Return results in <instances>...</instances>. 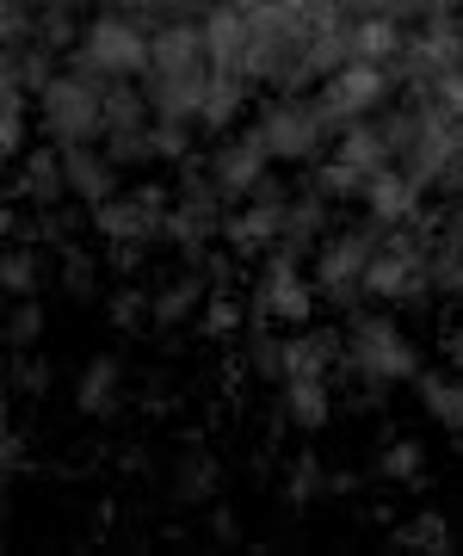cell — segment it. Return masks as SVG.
<instances>
[{
    "instance_id": "1f68e13d",
    "label": "cell",
    "mask_w": 463,
    "mask_h": 556,
    "mask_svg": "<svg viewBox=\"0 0 463 556\" xmlns=\"http://www.w3.org/2000/svg\"><path fill=\"white\" fill-rule=\"evenodd\" d=\"M142 316H155V298L137 291V285H124L118 298H112V321H118V328H137Z\"/></svg>"
},
{
    "instance_id": "e0dca14e",
    "label": "cell",
    "mask_w": 463,
    "mask_h": 556,
    "mask_svg": "<svg viewBox=\"0 0 463 556\" xmlns=\"http://www.w3.org/2000/svg\"><path fill=\"white\" fill-rule=\"evenodd\" d=\"M334 161H346L352 174L371 179V174H383V167H396V142H389V130H383V124L359 118V124H346V130H340Z\"/></svg>"
},
{
    "instance_id": "d6a6232c",
    "label": "cell",
    "mask_w": 463,
    "mask_h": 556,
    "mask_svg": "<svg viewBox=\"0 0 463 556\" xmlns=\"http://www.w3.org/2000/svg\"><path fill=\"white\" fill-rule=\"evenodd\" d=\"M56 254H62V285H68V291H93V260H87L75 241H62Z\"/></svg>"
},
{
    "instance_id": "7402d4cb",
    "label": "cell",
    "mask_w": 463,
    "mask_h": 556,
    "mask_svg": "<svg viewBox=\"0 0 463 556\" xmlns=\"http://www.w3.org/2000/svg\"><path fill=\"white\" fill-rule=\"evenodd\" d=\"M402 43H408V31L396 25V13H364L359 31H352V56H364V62H396V56H402Z\"/></svg>"
},
{
    "instance_id": "5bb4252c",
    "label": "cell",
    "mask_w": 463,
    "mask_h": 556,
    "mask_svg": "<svg viewBox=\"0 0 463 556\" xmlns=\"http://www.w3.org/2000/svg\"><path fill=\"white\" fill-rule=\"evenodd\" d=\"M364 211L383 223V229H396V223H414L421 217V186L408 179V167H383V174L364 179Z\"/></svg>"
},
{
    "instance_id": "f35d334b",
    "label": "cell",
    "mask_w": 463,
    "mask_h": 556,
    "mask_svg": "<svg viewBox=\"0 0 463 556\" xmlns=\"http://www.w3.org/2000/svg\"><path fill=\"white\" fill-rule=\"evenodd\" d=\"M20 464H25V439L13 433V439H7V470H20Z\"/></svg>"
},
{
    "instance_id": "f546056e",
    "label": "cell",
    "mask_w": 463,
    "mask_h": 556,
    "mask_svg": "<svg viewBox=\"0 0 463 556\" xmlns=\"http://www.w3.org/2000/svg\"><path fill=\"white\" fill-rule=\"evenodd\" d=\"M38 334H43V303L38 298H20V309L7 316V346H13V353H25Z\"/></svg>"
},
{
    "instance_id": "ac0fdd59",
    "label": "cell",
    "mask_w": 463,
    "mask_h": 556,
    "mask_svg": "<svg viewBox=\"0 0 463 556\" xmlns=\"http://www.w3.org/2000/svg\"><path fill=\"white\" fill-rule=\"evenodd\" d=\"M20 199H38V211H56L68 192V167H62V142L56 149H25V174H20Z\"/></svg>"
},
{
    "instance_id": "52a82bcc",
    "label": "cell",
    "mask_w": 463,
    "mask_h": 556,
    "mask_svg": "<svg viewBox=\"0 0 463 556\" xmlns=\"http://www.w3.org/2000/svg\"><path fill=\"white\" fill-rule=\"evenodd\" d=\"M383 100H389V62H364V56L340 62V68L322 80V93H316V105H322V118L334 124V130L371 118Z\"/></svg>"
},
{
    "instance_id": "836d02e7",
    "label": "cell",
    "mask_w": 463,
    "mask_h": 556,
    "mask_svg": "<svg viewBox=\"0 0 463 556\" xmlns=\"http://www.w3.org/2000/svg\"><path fill=\"white\" fill-rule=\"evenodd\" d=\"M13 390H25V396H43L50 390V365L43 358H13Z\"/></svg>"
},
{
    "instance_id": "d6986e66",
    "label": "cell",
    "mask_w": 463,
    "mask_h": 556,
    "mask_svg": "<svg viewBox=\"0 0 463 556\" xmlns=\"http://www.w3.org/2000/svg\"><path fill=\"white\" fill-rule=\"evenodd\" d=\"M279 415L291 427H303V433H322L327 420H334V390H327V378H284Z\"/></svg>"
},
{
    "instance_id": "9a60e30c",
    "label": "cell",
    "mask_w": 463,
    "mask_h": 556,
    "mask_svg": "<svg viewBox=\"0 0 463 556\" xmlns=\"http://www.w3.org/2000/svg\"><path fill=\"white\" fill-rule=\"evenodd\" d=\"M284 204H291V199H279L272 186H260L242 217H229V241H235L242 254H260V248L272 254V248H279V236H284Z\"/></svg>"
},
{
    "instance_id": "3957f363",
    "label": "cell",
    "mask_w": 463,
    "mask_h": 556,
    "mask_svg": "<svg viewBox=\"0 0 463 556\" xmlns=\"http://www.w3.org/2000/svg\"><path fill=\"white\" fill-rule=\"evenodd\" d=\"M149 56H155V38L137 20H124V13H100L81 31V43H75V68H87V75H100V80L149 75Z\"/></svg>"
},
{
    "instance_id": "44dd1931",
    "label": "cell",
    "mask_w": 463,
    "mask_h": 556,
    "mask_svg": "<svg viewBox=\"0 0 463 556\" xmlns=\"http://www.w3.org/2000/svg\"><path fill=\"white\" fill-rule=\"evenodd\" d=\"M421 408L433 415V427H445V433L463 439V378L458 371H433V378H421Z\"/></svg>"
},
{
    "instance_id": "603a6c76",
    "label": "cell",
    "mask_w": 463,
    "mask_h": 556,
    "mask_svg": "<svg viewBox=\"0 0 463 556\" xmlns=\"http://www.w3.org/2000/svg\"><path fill=\"white\" fill-rule=\"evenodd\" d=\"M118 358H93L87 365V378H81V408L87 415H112L118 408Z\"/></svg>"
},
{
    "instance_id": "ba28073f",
    "label": "cell",
    "mask_w": 463,
    "mask_h": 556,
    "mask_svg": "<svg viewBox=\"0 0 463 556\" xmlns=\"http://www.w3.org/2000/svg\"><path fill=\"white\" fill-rule=\"evenodd\" d=\"M316 278H303L297 254H272L260 266V285H254V309H260L266 321H279V328H303L309 321V309H316Z\"/></svg>"
},
{
    "instance_id": "83f0119b",
    "label": "cell",
    "mask_w": 463,
    "mask_h": 556,
    "mask_svg": "<svg viewBox=\"0 0 463 556\" xmlns=\"http://www.w3.org/2000/svg\"><path fill=\"white\" fill-rule=\"evenodd\" d=\"M25 93L20 80H7V93H0V149L7 155H25Z\"/></svg>"
},
{
    "instance_id": "8fae6325",
    "label": "cell",
    "mask_w": 463,
    "mask_h": 556,
    "mask_svg": "<svg viewBox=\"0 0 463 556\" xmlns=\"http://www.w3.org/2000/svg\"><path fill=\"white\" fill-rule=\"evenodd\" d=\"M222 199H229V192H222L210 174L180 179V192H173V211H167V236L185 241V254H192V260H198V248L222 229Z\"/></svg>"
},
{
    "instance_id": "2e32d148",
    "label": "cell",
    "mask_w": 463,
    "mask_h": 556,
    "mask_svg": "<svg viewBox=\"0 0 463 556\" xmlns=\"http://www.w3.org/2000/svg\"><path fill=\"white\" fill-rule=\"evenodd\" d=\"M62 167H68V192L87 204H105L118 192V155H100L93 142H68L62 149Z\"/></svg>"
},
{
    "instance_id": "7c38bea8",
    "label": "cell",
    "mask_w": 463,
    "mask_h": 556,
    "mask_svg": "<svg viewBox=\"0 0 463 556\" xmlns=\"http://www.w3.org/2000/svg\"><path fill=\"white\" fill-rule=\"evenodd\" d=\"M402 68H408L414 87L463 68V25H451V13H445V20H426V31H414V38L402 43Z\"/></svg>"
},
{
    "instance_id": "8d00e7d4",
    "label": "cell",
    "mask_w": 463,
    "mask_h": 556,
    "mask_svg": "<svg viewBox=\"0 0 463 556\" xmlns=\"http://www.w3.org/2000/svg\"><path fill=\"white\" fill-rule=\"evenodd\" d=\"M340 7L352 20H364V13H396V0H340Z\"/></svg>"
},
{
    "instance_id": "484cf974",
    "label": "cell",
    "mask_w": 463,
    "mask_h": 556,
    "mask_svg": "<svg viewBox=\"0 0 463 556\" xmlns=\"http://www.w3.org/2000/svg\"><path fill=\"white\" fill-rule=\"evenodd\" d=\"M396 544H402V551H451V526H445V514L426 507V514L396 526Z\"/></svg>"
},
{
    "instance_id": "7a4b0ae2",
    "label": "cell",
    "mask_w": 463,
    "mask_h": 556,
    "mask_svg": "<svg viewBox=\"0 0 463 556\" xmlns=\"http://www.w3.org/2000/svg\"><path fill=\"white\" fill-rule=\"evenodd\" d=\"M38 118L62 149H68V142H100L105 137V80L87 75V68L56 75L38 93Z\"/></svg>"
},
{
    "instance_id": "ffe728a7",
    "label": "cell",
    "mask_w": 463,
    "mask_h": 556,
    "mask_svg": "<svg viewBox=\"0 0 463 556\" xmlns=\"http://www.w3.org/2000/svg\"><path fill=\"white\" fill-rule=\"evenodd\" d=\"M334 353H346V340H334V334H291L284 340V378H327Z\"/></svg>"
},
{
    "instance_id": "8992f818",
    "label": "cell",
    "mask_w": 463,
    "mask_h": 556,
    "mask_svg": "<svg viewBox=\"0 0 463 556\" xmlns=\"http://www.w3.org/2000/svg\"><path fill=\"white\" fill-rule=\"evenodd\" d=\"M260 142H266V155L272 161H284V167H303V161H316L322 155V142H327V130L334 124L322 118V105H303V100H291V93H279V100L260 112Z\"/></svg>"
},
{
    "instance_id": "6da1fadb",
    "label": "cell",
    "mask_w": 463,
    "mask_h": 556,
    "mask_svg": "<svg viewBox=\"0 0 463 556\" xmlns=\"http://www.w3.org/2000/svg\"><path fill=\"white\" fill-rule=\"evenodd\" d=\"M210 80H217V62H210L204 25H162V31H155V56H149V100H155V118L162 124H198L204 100H210Z\"/></svg>"
},
{
    "instance_id": "60d3db41",
    "label": "cell",
    "mask_w": 463,
    "mask_h": 556,
    "mask_svg": "<svg viewBox=\"0 0 463 556\" xmlns=\"http://www.w3.org/2000/svg\"><path fill=\"white\" fill-rule=\"evenodd\" d=\"M137 7H173V0H137Z\"/></svg>"
},
{
    "instance_id": "74e56055",
    "label": "cell",
    "mask_w": 463,
    "mask_h": 556,
    "mask_svg": "<svg viewBox=\"0 0 463 556\" xmlns=\"http://www.w3.org/2000/svg\"><path fill=\"white\" fill-rule=\"evenodd\" d=\"M445 358H451V371H458V378H463V328H458V334H451V340H445Z\"/></svg>"
},
{
    "instance_id": "4dcf8cb0",
    "label": "cell",
    "mask_w": 463,
    "mask_h": 556,
    "mask_svg": "<svg viewBox=\"0 0 463 556\" xmlns=\"http://www.w3.org/2000/svg\"><path fill=\"white\" fill-rule=\"evenodd\" d=\"M235 328H242V303L229 291H210L204 298V334H235Z\"/></svg>"
},
{
    "instance_id": "4316f807",
    "label": "cell",
    "mask_w": 463,
    "mask_h": 556,
    "mask_svg": "<svg viewBox=\"0 0 463 556\" xmlns=\"http://www.w3.org/2000/svg\"><path fill=\"white\" fill-rule=\"evenodd\" d=\"M242 100H247V80L217 75V80H210V100H204V118H198V124H210V130H229V124H235V112H242Z\"/></svg>"
},
{
    "instance_id": "cb8c5ba5",
    "label": "cell",
    "mask_w": 463,
    "mask_h": 556,
    "mask_svg": "<svg viewBox=\"0 0 463 556\" xmlns=\"http://www.w3.org/2000/svg\"><path fill=\"white\" fill-rule=\"evenodd\" d=\"M38 248L31 241L13 236V248H7V260H0V285L13 291V298H38Z\"/></svg>"
},
{
    "instance_id": "277c9868",
    "label": "cell",
    "mask_w": 463,
    "mask_h": 556,
    "mask_svg": "<svg viewBox=\"0 0 463 556\" xmlns=\"http://www.w3.org/2000/svg\"><path fill=\"white\" fill-rule=\"evenodd\" d=\"M346 358H352V371H359L364 383H377V390H389V383H402V378L421 371V353H414V340L402 334L396 316H359L352 321Z\"/></svg>"
},
{
    "instance_id": "7bdbcfd3",
    "label": "cell",
    "mask_w": 463,
    "mask_h": 556,
    "mask_svg": "<svg viewBox=\"0 0 463 556\" xmlns=\"http://www.w3.org/2000/svg\"><path fill=\"white\" fill-rule=\"evenodd\" d=\"M68 7H81V0H68Z\"/></svg>"
},
{
    "instance_id": "b9f144b4",
    "label": "cell",
    "mask_w": 463,
    "mask_h": 556,
    "mask_svg": "<svg viewBox=\"0 0 463 556\" xmlns=\"http://www.w3.org/2000/svg\"><path fill=\"white\" fill-rule=\"evenodd\" d=\"M458 137H463V118H458Z\"/></svg>"
},
{
    "instance_id": "30bf717a",
    "label": "cell",
    "mask_w": 463,
    "mask_h": 556,
    "mask_svg": "<svg viewBox=\"0 0 463 556\" xmlns=\"http://www.w3.org/2000/svg\"><path fill=\"white\" fill-rule=\"evenodd\" d=\"M371 254H377V236L371 229H340V236L322 241V254H316V285H322V298L346 303L364 291V273H371Z\"/></svg>"
},
{
    "instance_id": "d590c367",
    "label": "cell",
    "mask_w": 463,
    "mask_h": 556,
    "mask_svg": "<svg viewBox=\"0 0 463 556\" xmlns=\"http://www.w3.org/2000/svg\"><path fill=\"white\" fill-rule=\"evenodd\" d=\"M458 0H396V13H408V20H445Z\"/></svg>"
},
{
    "instance_id": "4fadbf2b",
    "label": "cell",
    "mask_w": 463,
    "mask_h": 556,
    "mask_svg": "<svg viewBox=\"0 0 463 556\" xmlns=\"http://www.w3.org/2000/svg\"><path fill=\"white\" fill-rule=\"evenodd\" d=\"M266 167H272V155H266L260 130H247V137H222L217 155H210V179H217L229 199L260 192V186H266Z\"/></svg>"
},
{
    "instance_id": "d4e9b609",
    "label": "cell",
    "mask_w": 463,
    "mask_h": 556,
    "mask_svg": "<svg viewBox=\"0 0 463 556\" xmlns=\"http://www.w3.org/2000/svg\"><path fill=\"white\" fill-rule=\"evenodd\" d=\"M198 303H204V273H185V278H173L167 291H155V321L173 328V321H185Z\"/></svg>"
},
{
    "instance_id": "e575fe53",
    "label": "cell",
    "mask_w": 463,
    "mask_h": 556,
    "mask_svg": "<svg viewBox=\"0 0 463 556\" xmlns=\"http://www.w3.org/2000/svg\"><path fill=\"white\" fill-rule=\"evenodd\" d=\"M316 489H334V477H322L309 457L297 464V477H291V501H316Z\"/></svg>"
},
{
    "instance_id": "5b68a950",
    "label": "cell",
    "mask_w": 463,
    "mask_h": 556,
    "mask_svg": "<svg viewBox=\"0 0 463 556\" xmlns=\"http://www.w3.org/2000/svg\"><path fill=\"white\" fill-rule=\"evenodd\" d=\"M426 260H433V248L414 236V223H396V229H383L377 254H371V273H364V298H383V303L421 298L426 285H433Z\"/></svg>"
},
{
    "instance_id": "ab89813d",
    "label": "cell",
    "mask_w": 463,
    "mask_h": 556,
    "mask_svg": "<svg viewBox=\"0 0 463 556\" xmlns=\"http://www.w3.org/2000/svg\"><path fill=\"white\" fill-rule=\"evenodd\" d=\"M451 236H463V199H458V211H451Z\"/></svg>"
},
{
    "instance_id": "9c48e42d",
    "label": "cell",
    "mask_w": 463,
    "mask_h": 556,
    "mask_svg": "<svg viewBox=\"0 0 463 556\" xmlns=\"http://www.w3.org/2000/svg\"><path fill=\"white\" fill-rule=\"evenodd\" d=\"M167 199L162 186H137V192H112L105 204H93V229L105 241H149L155 229H167Z\"/></svg>"
},
{
    "instance_id": "f1b7e54d",
    "label": "cell",
    "mask_w": 463,
    "mask_h": 556,
    "mask_svg": "<svg viewBox=\"0 0 463 556\" xmlns=\"http://www.w3.org/2000/svg\"><path fill=\"white\" fill-rule=\"evenodd\" d=\"M377 470H383V482H421L426 445H421V439H396V445L377 457Z\"/></svg>"
}]
</instances>
